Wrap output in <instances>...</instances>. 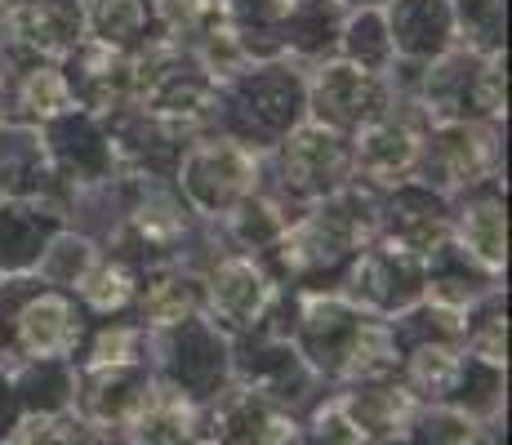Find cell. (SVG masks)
Listing matches in <instances>:
<instances>
[{
  "mask_svg": "<svg viewBox=\"0 0 512 445\" xmlns=\"http://www.w3.org/2000/svg\"><path fill=\"white\" fill-rule=\"evenodd\" d=\"M18 103L32 107L36 116H54L63 107H72V89H67V76H58L54 67H32L18 85Z\"/></svg>",
  "mask_w": 512,
  "mask_h": 445,
  "instance_id": "obj_13",
  "label": "cell"
},
{
  "mask_svg": "<svg viewBox=\"0 0 512 445\" xmlns=\"http://www.w3.org/2000/svg\"><path fill=\"white\" fill-rule=\"evenodd\" d=\"M205 290H210L214 316H219L223 325H232V330H241V325H250L254 316L263 312V303H268V276L250 259H223L210 272Z\"/></svg>",
  "mask_w": 512,
  "mask_h": 445,
  "instance_id": "obj_3",
  "label": "cell"
},
{
  "mask_svg": "<svg viewBox=\"0 0 512 445\" xmlns=\"http://www.w3.org/2000/svg\"><path fill=\"white\" fill-rule=\"evenodd\" d=\"M490 138L477 134L472 125H446L428 147V161L437 165L441 183H481V174L490 170Z\"/></svg>",
  "mask_w": 512,
  "mask_h": 445,
  "instance_id": "obj_8",
  "label": "cell"
},
{
  "mask_svg": "<svg viewBox=\"0 0 512 445\" xmlns=\"http://www.w3.org/2000/svg\"><path fill=\"white\" fill-rule=\"evenodd\" d=\"M147 27V5L143 0H98L94 9V32L98 45L125 49Z\"/></svg>",
  "mask_w": 512,
  "mask_h": 445,
  "instance_id": "obj_12",
  "label": "cell"
},
{
  "mask_svg": "<svg viewBox=\"0 0 512 445\" xmlns=\"http://www.w3.org/2000/svg\"><path fill=\"white\" fill-rule=\"evenodd\" d=\"M410 374H415L419 388L441 392V388H450V379L459 374V361H455V352H446V348H423L415 361H410Z\"/></svg>",
  "mask_w": 512,
  "mask_h": 445,
  "instance_id": "obj_16",
  "label": "cell"
},
{
  "mask_svg": "<svg viewBox=\"0 0 512 445\" xmlns=\"http://www.w3.org/2000/svg\"><path fill=\"white\" fill-rule=\"evenodd\" d=\"M343 165H348V152H343V143L326 130H299L285 143V183L294 178V192H326L343 178Z\"/></svg>",
  "mask_w": 512,
  "mask_h": 445,
  "instance_id": "obj_4",
  "label": "cell"
},
{
  "mask_svg": "<svg viewBox=\"0 0 512 445\" xmlns=\"http://www.w3.org/2000/svg\"><path fill=\"white\" fill-rule=\"evenodd\" d=\"M134 343H139V330H125V325L103 330L98 334V348H94V365L98 370H121V365H130Z\"/></svg>",
  "mask_w": 512,
  "mask_h": 445,
  "instance_id": "obj_17",
  "label": "cell"
},
{
  "mask_svg": "<svg viewBox=\"0 0 512 445\" xmlns=\"http://www.w3.org/2000/svg\"><path fill=\"white\" fill-rule=\"evenodd\" d=\"M18 330H23V348L32 356H58V352H67L76 343L81 325H76L72 308H67L58 294H41V299L23 312Z\"/></svg>",
  "mask_w": 512,
  "mask_h": 445,
  "instance_id": "obj_9",
  "label": "cell"
},
{
  "mask_svg": "<svg viewBox=\"0 0 512 445\" xmlns=\"http://www.w3.org/2000/svg\"><path fill=\"white\" fill-rule=\"evenodd\" d=\"M18 445H76V428L72 423H58V419H41L32 428H23Z\"/></svg>",
  "mask_w": 512,
  "mask_h": 445,
  "instance_id": "obj_18",
  "label": "cell"
},
{
  "mask_svg": "<svg viewBox=\"0 0 512 445\" xmlns=\"http://www.w3.org/2000/svg\"><path fill=\"white\" fill-rule=\"evenodd\" d=\"M9 27L27 49L41 54H67L81 45V5L76 0H14L9 5Z\"/></svg>",
  "mask_w": 512,
  "mask_h": 445,
  "instance_id": "obj_2",
  "label": "cell"
},
{
  "mask_svg": "<svg viewBox=\"0 0 512 445\" xmlns=\"http://www.w3.org/2000/svg\"><path fill=\"white\" fill-rule=\"evenodd\" d=\"M317 103L321 112L330 107V116L339 125H352V121H370L379 112V81L366 67H321L317 76Z\"/></svg>",
  "mask_w": 512,
  "mask_h": 445,
  "instance_id": "obj_6",
  "label": "cell"
},
{
  "mask_svg": "<svg viewBox=\"0 0 512 445\" xmlns=\"http://www.w3.org/2000/svg\"><path fill=\"white\" fill-rule=\"evenodd\" d=\"M134 85H143L147 98V116L152 121H201L214 107V85L210 76L187 72L183 63L156 58L152 72H134Z\"/></svg>",
  "mask_w": 512,
  "mask_h": 445,
  "instance_id": "obj_1",
  "label": "cell"
},
{
  "mask_svg": "<svg viewBox=\"0 0 512 445\" xmlns=\"http://www.w3.org/2000/svg\"><path fill=\"white\" fill-rule=\"evenodd\" d=\"M130 272H125L121 263H103V267H94L90 276H81V290H85V299L94 303L98 312H112V308H121L125 299H130Z\"/></svg>",
  "mask_w": 512,
  "mask_h": 445,
  "instance_id": "obj_15",
  "label": "cell"
},
{
  "mask_svg": "<svg viewBox=\"0 0 512 445\" xmlns=\"http://www.w3.org/2000/svg\"><path fill=\"white\" fill-rule=\"evenodd\" d=\"M419 161V143L406 125L370 121L357 138V165L374 183H401V174Z\"/></svg>",
  "mask_w": 512,
  "mask_h": 445,
  "instance_id": "obj_7",
  "label": "cell"
},
{
  "mask_svg": "<svg viewBox=\"0 0 512 445\" xmlns=\"http://www.w3.org/2000/svg\"><path fill=\"white\" fill-rule=\"evenodd\" d=\"M76 58H81L85 72L81 76L72 72L67 89H72V98H81L85 107H94V112H107V107L121 103V98L134 89V72H130V63H125L121 49H112V45H85Z\"/></svg>",
  "mask_w": 512,
  "mask_h": 445,
  "instance_id": "obj_5",
  "label": "cell"
},
{
  "mask_svg": "<svg viewBox=\"0 0 512 445\" xmlns=\"http://www.w3.org/2000/svg\"><path fill=\"white\" fill-rule=\"evenodd\" d=\"M130 428H134V445H183L187 432H192V410L170 388L147 392V401L130 419Z\"/></svg>",
  "mask_w": 512,
  "mask_h": 445,
  "instance_id": "obj_10",
  "label": "cell"
},
{
  "mask_svg": "<svg viewBox=\"0 0 512 445\" xmlns=\"http://www.w3.org/2000/svg\"><path fill=\"white\" fill-rule=\"evenodd\" d=\"M143 312L152 316L156 325H170V321H183L187 316V281L179 276L161 272L143 285Z\"/></svg>",
  "mask_w": 512,
  "mask_h": 445,
  "instance_id": "obj_14",
  "label": "cell"
},
{
  "mask_svg": "<svg viewBox=\"0 0 512 445\" xmlns=\"http://www.w3.org/2000/svg\"><path fill=\"white\" fill-rule=\"evenodd\" d=\"M459 232H464V254L486 267L504 263V205L495 196H477V201L464 210L459 219Z\"/></svg>",
  "mask_w": 512,
  "mask_h": 445,
  "instance_id": "obj_11",
  "label": "cell"
}]
</instances>
